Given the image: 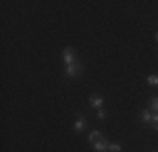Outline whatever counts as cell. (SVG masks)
I'll list each match as a JSON object with an SVG mask.
<instances>
[{
	"label": "cell",
	"instance_id": "30bf717a",
	"mask_svg": "<svg viewBox=\"0 0 158 152\" xmlns=\"http://www.w3.org/2000/svg\"><path fill=\"white\" fill-rule=\"evenodd\" d=\"M108 150L110 152H121V145L116 144V142H111L110 145H108Z\"/></svg>",
	"mask_w": 158,
	"mask_h": 152
},
{
	"label": "cell",
	"instance_id": "5b68a950",
	"mask_svg": "<svg viewBox=\"0 0 158 152\" xmlns=\"http://www.w3.org/2000/svg\"><path fill=\"white\" fill-rule=\"evenodd\" d=\"M86 125H88V120H86L82 115H79L76 118V122H74V130H76V132H82L86 128Z\"/></svg>",
	"mask_w": 158,
	"mask_h": 152
},
{
	"label": "cell",
	"instance_id": "9c48e42d",
	"mask_svg": "<svg viewBox=\"0 0 158 152\" xmlns=\"http://www.w3.org/2000/svg\"><path fill=\"white\" fill-rule=\"evenodd\" d=\"M146 83L152 86H158V76L156 74H150L148 78H146Z\"/></svg>",
	"mask_w": 158,
	"mask_h": 152
},
{
	"label": "cell",
	"instance_id": "8fae6325",
	"mask_svg": "<svg viewBox=\"0 0 158 152\" xmlns=\"http://www.w3.org/2000/svg\"><path fill=\"white\" fill-rule=\"evenodd\" d=\"M96 115H98V118H99V120H104L108 117V113H106V110H104V108H99V110H96Z\"/></svg>",
	"mask_w": 158,
	"mask_h": 152
},
{
	"label": "cell",
	"instance_id": "4fadbf2b",
	"mask_svg": "<svg viewBox=\"0 0 158 152\" xmlns=\"http://www.w3.org/2000/svg\"><path fill=\"white\" fill-rule=\"evenodd\" d=\"M155 39H156V42H158V32L155 34Z\"/></svg>",
	"mask_w": 158,
	"mask_h": 152
},
{
	"label": "cell",
	"instance_id": "7a4b0ae2",
	"mask_svg": "<svg viewBox=\"0 0 158 152\" xmlns=\"http://www.w3.org/2000/svg\"><path fill=\"white\" fill-rule=\"evenodd\" d=\"M81 69H82V66L76 61V63H73V64H67L66 69H64V74L69 76V78H74V76H79V74H81Z\"/></svg>",
	"mask_w": 158,
	"mask_h": 152
},
{
	"label": "cell",
	"instance_id": "6da1fadb",
	"mask_svg": "<svg viewBox=\"0 0 158 152\" xmlns=\"http://www.w3.org/2000/svg\"><path fill=\"white\" fill-rule=\"evenodd\" d=\"M62 61H64V64H73V63H76L77 61V56H76V51H74V47H66L62 51Z\"/></svg>",
	"mask_w": 158,
	"mask_h": 152
},
{
	"label": "cell",
	"instance_id": "277c9868",
	"mask_svg": "<svg viewBox=\"0 0 158 152\" xmlns=\"http://www.w3.org/2000/svg\"><path fill=\"white\" fill-rule=\"evenodd\" d=\"M108 145H110V142H108L106 137H103V139H99L98 142L93 144V147H94L96 152H108Z\"/></svg>",
	"mask_w": 158,
	"mask_h": 152
},
{
	"label": "cell",
	"instance_id": "8992f818",
	"mask_svg": "<svg viewBox=\"0 0 158 152\" xmlns=\"http://www.w3.org/2000/svg\"><path fill=\"white\" fill-rule=\"evenodd\" d=\"M152 117H153V112H152L150 108L141 110V113H140V120L143 122V123H152Z\"/></svg>",
	"mask_w": 158,
	"mask_h": 152
},
{
	"label": "cell",
	"instance_id": "3957f363",
	"mask_svg": "<svg viewBox=\"0 0 158 152\" xmlns=\"http://www.w3.org/2000/svg\"><path fill=\"white\" fill-rule=\"evenodd\" d=\"M103 103H104V98L101 96V95H98V93H93L91 96H89V105H91L93 108H96V110L103 108Z\"/></svg>",
	"mask_w": 158,
	"mask_h": 152
},
{
	"label": "cell",
	"instance_id": "52a82bcc",
	"mask_svg": "<svg viewBox=\"0 0 158 152\" xmlns=\"http://www.w3.org/2000/svg\"><path fill=\"white\" fill-rule=\"evenodd\" d=\"M103 137H104V135L101 134L99 130H93L91 134H89V137H88V139H89V142H91V144H94V142H98L99 139H103Z\"/></svg>",
	"mask_w": 158,
	"mask_h": 152
},
{
	"label": "cell",
	"instance_id": "ba28073f",
	"mask_svg": "<svg viewBox=\"0 0 158 152\" xmlns=\"http://www.w3.org/2000/svg\"><path fill=\"white\" fill-rule=\"evenodd\" d=\"M150 110H152L153 113L158 112V96H152V98H150Z\"/></svg>",
	"mask_w": 158,
	"mask_h": 152
},
{
	"label": "cell",
	"instance_id": "7c38bea8",
	"mask_svg": "<svg viewBox=\"0 0 158 152\" xmlns=\"http://www.w3.org/2000/svg\"><path fill=\"white\" fill-rule=\"evenodd\" d=\"M152 127L155 128V130H158V112L153 113V117H152Z\"/></svg>",
	"mask_w": 158,
	"mask_h": 152
}]
</instances>
